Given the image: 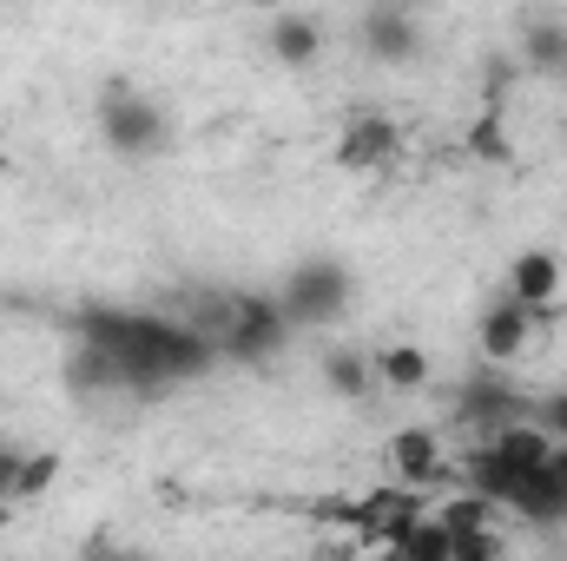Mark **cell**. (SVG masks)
Masks as SVG:
<instances>
[{
  "label": "cell",
  "mask_w": 567,
  "mask_h": 561,
  "mask_svg": "<svg viewBox=\"0 0 567 561\" xmlns=\"http://www.w3.org/2000/svg\"><path fill=\"white\" fill-rule=\"evenodd\" d=\"M265 40H271V53H278L284 67H317V53H323V20H317V13H278V20L265 27Z\"/></svg>",
  "instance_id": "12"
},
{
  "label": "cell",
  "mask_w": 567,
  "mask_h": 561,
  "mask_svg": "<svg viewBox=\"0 0 567 561\" xmlns=\"http://www.w3.org/2000/svg\"><path fill=\"white\" fill-rule=\"evenodd\" d=\"M350 297H357L350 265H337V258H303V265H290V272H284L278 310H284V324H290V330H310V324L343 317V310H350Z\"/></svg>",
  "instance_id": "2"
},
{
  "label": "cell",
  "mask_w": 567,
  "mask_h": 561,
  "mask_svg": "<svg viewBox=\"0 0 567 561\" xmlns=\"http://www.w3.org/2000/svg\"><path fill=\"white\" fill-rule=\"evenodd\" d=\"M53 482H60V449H27L20 456V482H13V509L20 502H40Z\"/></svg>",
  "instance_id": "18"
},
{
  "label": "cell",
  "mask_w": 567,
  "mask_h": 561,
  "mask_svg": "<svg viewBox=\"0 0 567 561\" xmlns=\"http://www.w3.org/2000/svg\"><path fill=\"white\" fill-rule=\"evenodd\" d=\"M495 502L488 496H475V489H462V496H449L442 509H429V522L442 529V536H475V529H495Z\"/></svg>",
  "instance_id": "16"
},
{
  "label": "cell",
  "mask_w": 567,
  "mask_h": 561,
  "mask_svg": "<svg viewBox=\"0 0 567 561\" xmlns=\"http://www.w3.org/2000/svg\"><path fill=\"white\" fill-rule=\"evenodd\" d=\"M403 152V133L383 120V113H363V120H350L343 133H337V165L343 172H377V165H390Z\"/></svg>",
  "instance_id": "8"
},
{
  "label": "cell",
  "mask_w": 567,
  "mask_h": 561,
  "mask_svg": "<svg viewBox=\"0 0 567 561\" xmlns=\"http://www.w3.org/2000/svg\"><path fill=\"white\" fill-rule=\"evenodd\" d=\"M455 422H468V429H488V436H495V429H508V422H528V417H522V397H508L502 384H488V377H482V384H468V390H462Z\"/></svg>",
  "instance_id": "11"
},
{
  "label": "cell",
  "mask_w": 567,
  "mask_h": 561,
  "mask_svg": "<svg viewBox=\"0 0 567 561\" xmlns=\"http://www.w3.org/2000/svg\"><path fill=\"white\" fill-rule=\"evenodd\" d=\"M555 482H561V489H567V442H561V449H555Z\"/></svg>",
  "instance_id": "23"
},
{
  "label": "cell",
  "mask_w": 567,
  "mask_h": 561,
  "mask_svg": "<svg viewBox=\"0 0 567 561\" xmlns=\"http://www.w3.org/2000/svg\"><path fill=\"white\" fill-rule=\"evenodd\" d=\"M542 429H548L555 442H567V390H561V397H548V404H542Z\"/></svg>",
  "instance_id": "22"
},
{
  "label": "cell",
  "mask_w": 567,
  "mask_h": 561,
  "mask_svg": "<svg viewBox=\"0 0 567 561\" xmlns=\"http://www.w3.org/2000/svg\"><path fill=\"white\" fill-rule=\"evenodd\" d=\"M323 384H330V397L363 404V397L377 390V364H370L363 350H330V357H323Z\"/></svg>",
  "instance_id": "15"
},
{
  "label": "cell",
  "mask_w": 567,
  "mask_h": 561,
  "mask_svg": "<svg viewBox=\"0 0 567 561\" xmlns=\"http://www.w3.org/2000/svg\"><path fill=\"white\" fill-rule=\"evenodd\" d=\"M522 67L528 73H548V80H567V20L555 13H528L522 20Z\"/></svg>",
  "instance_id": "10"
},
{
  "label": "cell",
  "mask_w": 567,
  "mask_h": 561,
  "mask_svg": "<svg viewBox=\"0 0 567 561\" xmlns=\"http://www.w3.org/2000/svg\"><path fill=\"white\" fill-rule=\"evenodd\" d=\"M449 542H455V561H508L502 529H475V536H449Z\"/></svg>",
  "instance_id": "20"
},
{
  "label": "cell",
  "mask_w": 567,
  "mask_h": 561,
  "mask_svg": "<svg viewBox=\"0 0 567 561\" xmlns=\"http://www.w3.org/2000/svg\"><path fill=\"white\" fill-rule=\"evenodd\" d=\"M528 337H535V317H528L515 297H495V304L475 317V350H482V364H515V357L528 350Z\"/></svg>",
  "instance_id": "6"
},
{
  "label": "cell",
  "mask_w": 567,
  "mask_h": 561,
  "mask_svg": "<svg viewBox=\"0 0 567 561\" xmlns=\"http://www.w3.org/2000/svg\"><path fill=\"white\" fill-rule=\"evenodd\" d=\"M20 456L27 449H13V442H0V502L13 509V482H20Z\"/></svg>",
  "instance_id": "21"
},
{
  "label": "cell",
  "mask_w": 567,
  "mask_h": 561,
  "mask_svg": "<svg viewBox=\"0 0 567 561\" xmlns=\"http://www.w3.org/2000/svg\"><path fill=\"white\" fill-rule=\"evenodd\" d=\"M73 561H152L145 549H133V542H120V536H106V529H93L86 542H80V555Z\"/></svg>",
  "instance_id": "19"
},
{
  "label": "cell",
  "mask_w": 567,
  "mask_h": 561,
  "mask_svg": "<svg viewBox=\"0 0 567 561\" xmlns=\"http://www.w3.org/2000/svg\"><path fill=\"white\" fill-rule=\"evenodd\" d=\"M370 364H377V384H390V390H423L429 370H435L423 344H383Z\"/></svg>",
  "instance_id": "14"
},
{
  "label": "cell",
  "mask_w": 567,
  "mask_h": 561,
  "mask_svg": "<svg viewBox=\"0 0 567 561\" xmlns=\"http://www.w3.org/2000/svg\"><path fill=\"white\" fill-rule=\"evenodd\" d=\"M383 462H390V476L396 482H435L442 476V436L429 429V422H403V429H390V442H383Z\"/></svg>",
  "instance_id": "7"
},
{
  "label": "cell",
  "mask_w": 567,
  "mask_h": 561,
  "mask_svg": "<svg viewBox=\"0 0 567 561\" xmlns=\"http://www.w3.org/2000/svg\"><path fill=\"white\" fill-rule=\"evenodd\" d=\"M482 449H488L502 469H515V476H535V469H548V462H555V449H561V442H555L542 422H508V429H495Z\"/></svg>",
  "instance_id": "9"
},
{
  "label": "cell",
  "mask_w": 567,
  "mask_h": 561,
  "mask_svg": "<svg viewBox=\"0 0 567 561\" xmlns=\"http://www.w3.org/2000/svg\"><path fill=\"white\" fill-rule=\"evenodd\" d=\"M284 337H290V324H284V310H278V290H231L225 330H218V357H231V364H271L284 350Z\"/></svg>",
  "instance_id": "3"
},
{
  "label": "cell",
  "mask_w": 567,
  "mask_h": 561,
  "mask_svg": "<svg viewBox=\"0 0 567 561\" xmlns=\"http://www.w3.org/2000/svg\"><path fill=\"white\" fill-rule=\"evenodd\" d=\"M561 284H567V265L555 258V252H542V245H528V252L508 258V297H515L535 324L561 304Z\"/></svg>",
  "instance_id": "5"
},
{
  "label": "cell",
  "mask_w": 567,
  "mask_h": 561,
  "mask_svg": "<svg viewBox=\"0 0 567 561\" xmlns=\"http://www.w3.org/2000/svg\"><path fill=\"white\" fill-rule=\"evenodd\" d=\"M66 390H73V397H106V390H126V377H120V364H113L106 350L80 344V350L66 357Z\"/></svg>",
  "instance_id": "13"
},
{
  "label": "cell",
  "mask_w": 567,
  "mask_h": 561,
  "mask_svg": "<svg viewBox=\"0 0 567 561\" xmlns=\"http://www.w3.org/2000/svg\"><path fill=\"white\" fill-rule=\"evenodd\" d=\"M468 159H482V165H508V159H515V140H508L502 106H482V113H475V126H468Z\"/></svg>",
  "instance_id": "17"
},
{
  "label": "cell",
  "mask_w": 567,
  "mask_h": 561,
  "mask_svg": "<svg viewBox=\"0 0 567 561\" xmlns=\"http://www.w3.org/2000/svg\"><path fill=\"white\" fill-rule=\"evenodd\" d=\"M357 47H363L377 67H416L423 47H429V33L410 7H363V13H357Z\"/></svg>",
  "instance_id": "4"
},
{
  "label": "cell",
  "mask_w": 567,
  "mask_h": 561,
  "mask_svg": "<svg viewBox=\"0 0 567 561\" xmlns=\"http://www.w3.org/2000/svg\"><path fill=\"white\" fill-rule=\"evenodd\" d=\"M93 120H100V140H106L113 159H158L165 140H172L165 106H158V100H145L140 86H106V93H100V106H93Z\"/></svg>",
  "instance_id": "1"
}]
</instances>
